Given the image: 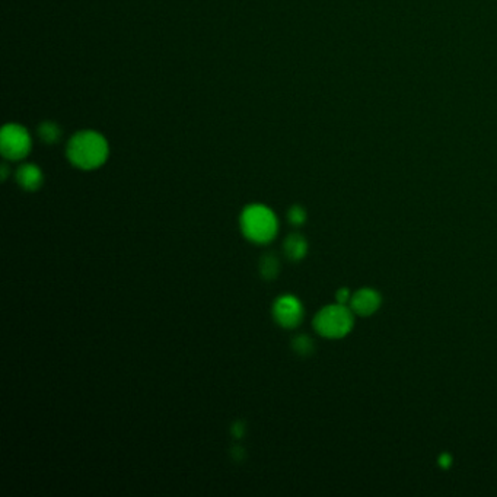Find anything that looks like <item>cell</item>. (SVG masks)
Here are the masks:
<instances>
[{
	"instance_id": "2e32d148",
	"label": "cell",
	"mask_w": 497,
	"mask_h": 497,
	"mask_svg": "<svg viewBox=\"0 0 497 497\" xmlns=\"http://www.w3.org/2000/svg\"><path fill=\"white\" fill-rule=\"evenodd\" d=\"M6 179H8V166L4 165V166H2V180L5 181Z\"/></svg>"
},
{
	"instance_id": "9a60e30c",
	"label": "cell",
	"mask_w": 497,
	"mask_h": 497,
	"mask_svg": "<svg viewBox=\"0 0 497 497\" xmlns=\"http://www.w3.org/2000/svg\"><path fill=\"white\" fill-rule=\"evenodd\" d=\"M439 464L442 466V467H449L451 466V456L449 455H443V456H441V459H439Z\"/></svg>"
},
{
	"instance_id": "7c38bea8",
	"label": "cell",
	"mask_w": 497,
	"mask_h": 497,
	"mask_svg": "<svg viewBox=\"0 0 497 497\" xmlns=\"http://www.w3.org/2000/svg\"><path fill=\"white\" fill-rule=\"evenodd\" d=\"M288 221L293 226H301L306 222V210L302 206H292L288 211Z\"/></svg>"
},
{
	"instance_id": "5bb4252c",
	"label": "cell",
	"mask_w": 497,
	"mask_h": 497,
	"mask_svg": "<svg viewBox=\"0 0 497 497\" xmlns=\"http://www.w3.org/2000/svg\"><path fill=\"white\" fill-rule=\"evenodd\" d=\"M232 435L236 438V439H241L244 435H245V424L242 423H235L232 426Z\"/></svg>"
},
{
	"instance_id": "6da1fadb",
	"label": "cell",
	"mask_w": 497,
	"mask_h": 497,
	"mask_svg": "<svg viewBox=\"0 0 497 497\" xmlns=\"http://www.w3.org/2000/svg\"><path fill=\"white\" fill-rule=\"evenodd\" d=\"M109 141L94 130L76 133L67 145L69 161L84 171H92L102 166L109 159Z\"/></svg>"
},
{
	"instance_id": "4fadbf2b",
	"label": "cell",
	"mask_w": 497,
	"mask_h": 497,
	"mask_svg": "<svg viewBox=\"0 0 497 497\" xmlns=\"http://www.w3.org/2000/svg\"><path fill=\"white\" fill-rule=\"evenodd\" d=\"M336 299H337V302H338V303L347 305V303H350L351 293H350V291H348V289L341 288L340 291H337V293H336Z\"/></svg>"
},
{
	"instance_id": "30bf717a",
	"label": "cell",
	"mask_w": 497,
	"mask_h": 497,
	"mask_svg": "<svg viewBox=\"0 0 497 497\" xmlns=\"http://www.w3.org/2000/svg\"><path fill=\"white\" fill-rule=\"evenodd\" d=\"M292 348L299 354V356H309V354L313 351V341L311 337L301 334L296 336L292 341Z\"/></svg>"
},
{
	"instance_id": "52a82bcc",
	"label": "cell",
	"mask_w": 497,
	"mask_h": 497,
	"mask_svg": "<svg viewBox=\"0 0 497 497\" xmlns=\"http://www.w3.org/2000/svg\"><path fill=\"white\" fill-rule=\"evenodd\" d=\"M16 181L26 191H37L44 183V175L37 165L24 164L16 171Z\"/></svg>"
},
{
	"instance_id": "277c9868",
	"label": "cell",
	"mask_w": 497,
	"mask_h": 497,
	"mask_svg": "<svg viewBox=\"0 0 497 497\" xmlns=\"http://www.w3.org/2000/svg\"><path fill=\"white\" fill-rule=\"evenodd\" d=\"M0 151L6 159L21 161L31 151V136L19 124H8L0 134Z\"/></svg>"
},
{
	"instance_id": "5b68a950",
	"label": "cell",
	"mask_w": 497,
	"mask_h": 497,
	"mask_svg": "<svg viewBox=\"0 0 497 497\" xmlns=\"http://www.w3.org/2000/svg\"><path fill=\"white\" fill-rule=\"evenodd\" d=\"M271 313L277 326L293 330L301 326L303 319V305L295 295H281L278 296L271 308Z\"/></svg>"
},
{
	"instance_id": "8fae6325",
	"label": "cell",
	"mask_w": 497,
	"mask_h": 497,
	"mask_svg": "<svg viewBox=\"0 0 497 497\" xmlns=\"http://www.w3.org/2000/svg\"><path fill=\"white\" fill-rule=\"evenodd\" d=\"M40 137L46 141V144H56V141L60 139V129L57 124L51 123V121H46L40 126Z\"/></svg>"
},
{
	"instance_id": "8992f818",
	"label": "cell",
	"mask_w": 497,
	"mask_h": 497,
	"mask_svg": "<svg viewBox=\"0 0 497 497\" xmlns=\"http://www.w3.org/2000/svg\"><path fill=\"white\" fill-rule=\"evenodd\" d=\"M381 306V295L373 289H361L350 299V309L361 316H369Z\"/></svg>"
},
{
	"instance_id": "9c48e42d",
	"label": "cell",
	"mask_w": 497,
	"mask_h": 497,
	"mask_svg": "<svg viewBox=\"0 0 497 497\" xmlns=\"http://www.w3.org/2000/svg\"><path fill=\"white\" fill-rule=\"evenodd\" d=\"M258 271L264 280H274L280 273V263L274 254H266L261 257Z\"/></svg>"
},
{
	"instance_id": "ba28073f",
	"label": "cell",
	"mask_w": 497,
	"mask_h": 497,
	"mask_svg": "<svg viewBox=\"0 0 497 497\" xmlns=\"http://www.w3.org/2000/svg\"><path fill=\"white\" fill-rule=\"evenodd\" d=\"M283 250L289 260L301 261L308 253V242L301 234H291L283 244Z\"/></svg>"
},
{
	"instance_id": "7a4b0ae2",
	"label": "cell",
	"mask_w": 497,
	"mask_h": 497,
	"mask_svg": "<svg viewBox=\"0 0 497 497\" xmlns=\"http://www.w3.org/2000/svg\"><path fill=\"white\" fill-rule=\"evenodd\" d=\"M239 226L242 235L253 244L266 245L270 244L278 232V221L276 213L266 204L246 206L241 216Z\"/></svg>"
},
{
	"instance_id": "3957f363",
	"label": "cell",
	"mask_w": 497,
	"mask_h": 497,
	"mask_svg": "<svg viewBox=\"0 0 497 497\" xmlns=\"http://www.w3.org/2000/svg\"><path fill=\"white\" fill-rule=\"evenodd\" d=\"M354 312L343 303H334L319 309L313 318V328L326 338L346 337L354 324Z\"/></svg>"
}]
</instances>
